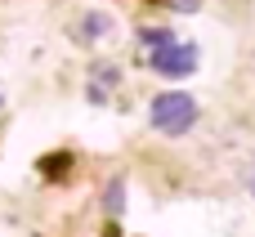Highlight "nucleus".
<instances>
[{
  "label": "nucleus",
  "mask_w": 255,
  "mask_h": 237,
  "mask_svg": "<svg viewBox=\"0 0 255 237\" xmlns=\"http://www.w3.org/2000/svg\"><path fill=\"white\" fill-rule=\"evenodd\" d=\"M148 117H152V125H157L161 134L179 139V134H188V130H193V121H197V103H193V94L170 90V94H157V99H152Z\"/></svg>",
  "instance_id": "nucleus-1"
},
{
  "label": "nucleus",
  "mask_w": 255,
  "mask_h": 237,
  "mask_svg": "<svg viewBox=\"0 0 255 237\" xmlns=\"http://www.w3.org/2000/svg\"><path fill=\"white\" fill-rule=\"evenodd\" d=\"M197 63H202V54H197V45H184V40H161V45H152V67L161 72V76H170V81H179V76H193L197 72Z\"/></svg>",
  "instance_id": "nucleus-2"
},
{
  "label": "nucleus",
  "mask_w": 255,
  "mask_h": 237,
  "mask_svg": "<svg viewBox=\"0 0 255 237\" xmlns=\"http://www.w3.org/2000/svg\"><path fill=\"white\" fill-rule=\"evenodd\" d=\"M121 206H126V179L117 175V179L108 184V193H103V211H108V215H121Z\"/></svg>",
  "instance_id": "nucleus-3"
},
{
  "label": "nucleus",
  "mask_w": 255,
  "mask_h": 237,
  "mask_svg": "<svg viewBox=\"0 0 255 237\" xmlns=\"http://www.w3.org/2000/svg\"><path fill=\"white\" fill-rule=\"evenodd\" d=\"M103 27H108V18H103V13H90V22H81L76 36H81V40H94V36H103Z\"/></svg>",
  "instance_id": "nucleus-4"
},
{
  "label": "nucleus",
  "mask_w": 255,
  "mask_h": 237,
  "mask_svg": "<svg viewBox=\"0 0 255 237\" xmlns=\"http://www.w3.org/2000/svg\"><path fill=\"white\" fill-rule=\"evenodd\" d=\"M139 36H143V45H161V40H170V31H166V27H143Z\"/></svg>",
  "instance_id": "nucleus-5"
},
{
  "label": "nucleus",
  "mask_w": 255,
  "mask_h": 237,
  "mask_svg": "<svg viewBox=\"0 0 255 237\" xmlns=\"http://www.w3.org/2000/svg\"><path fill=\"white\" fill-rule=\"evenodd\" d=\"M166 4H170L175 13H197V9H202V0H166Z\"/></svg>",
  "instance_id": "nucleus-6"
},
{
  "label": "nucleus",
  "mask_w": 255,
  "mask_h": 237,
  "mask_svg": "<svg viewBox=\"0 0 255 237\" xmlns=\"http://www.w3.org/2000/svg\"><path fill=\"white\" fill-rule=\"evenodd\" d=\"M251 193H255V175H251Z\"/></svg>",
  "instance_id": "nucleus-7"
}]
</instances>
